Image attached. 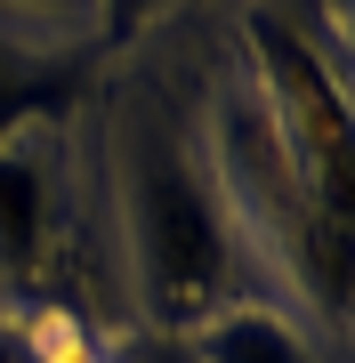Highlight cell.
<instances>
[{"label": "cell", "mask_w": 355, "mask_h": 363, "mask_svg": "<svg viewBox=\"0 0 355 363\" xmlns=\"http://www.w3.org/2000/svg\"><path fill=\"white\" fill-rule=\"evenodd\" d=\"M121 210H130V267L137 298L162 339L202 331L218 307L242 298V242L218 178L186 154L170 121H137L121 154Z\"/></svg>", "instance_id": "1"}, {"label": "cell", "mask_w": 355, "mask_h": 363, "mask_svg": "<svg viewBox=\"0 0 355 363\" xmlns=\"http://www.w3.org/2000/svg\"><path fill=\"white\" fill-rule=\"evenodd\" d=\"M226 210L235 218H250L275 242V259L291 267V283H299L307 298H315V315H331V323H347V283H355V218H339V210H323L315 194H307V178L291 169L283 138L266 130L259 105H235L226 113Z\"/></svg>", "instance_id": "2"}, {"label": "cell", "mask_w": 355, "mask_h": 363, "mask_svg": "<svg viewBox=\"0 0 355 363\" xmlns=\"http://www.w3.org/2000/svg\"><path fill=\"white\" fill-rule=\"evenodd\" d=\"M250 65H259V113L283 138L291 169L307 178V194L323 210L355 218V121H347V89L331 73V57L315 40H299L275 9H259L242 25Z\"/></svg>", "instance_id": "3"}, {"label": "cell", "mask_w": 355, "mask_h": 363, "mask_svg": "<svg viewBox=\"0 0 355 363\" xmlns=\"http://www.w3.org/2000/svg\"><path fill=\"white\" fill-rule=\"evenodd\" d=\"M49 234H57V202H49V162L33 138L0 145V291L25 298L49 267Z\"/></svg>", "instance_id": "4"}, {"label": "cell", "mask_w": 355, "mask_h": 363, "mask_svg": "<svg viewBox=\"0 0 355 363\" xmlns=\"http://www.w3.org/2000/svg\"><path fill=\"white\" fill-rule=\"evenodd\" d=\"M89 73H97V40L89 49H16V40H0V145L57 130L89 97Z\"/></svg>", "instance_id": "5"}, {"label": "cell", "mask_w": 355, "mask_h": 363, "mask_svg": "<svg viewBox=\"0 0 355 363\" xmlns=\"http://www.w3.org/2000/svg\"><path fill=\"white\" fill-rule=\"evenodd\" d=\"M186 355H194V363H323L315 347H307V331L291 323V315H275V307H250V298L218 307L202 331H186Z\"/></svg>", "instance_id": "6"}, {"label": "cell", "mask_w": 355, "mask_h": 363, "mask_svg": "<svg viewBox=\"0 0 355 363\" xmlns=\"http://www.w3.org/2000/svg\"><path fill=\"white\" fill-rule=\"evenodd\" d=\"M154 9H162V0H89V16H97V57H106V49H130Z\"/></svg>", "instance_id": "7"}, {"label": "cell", "mask_w": 355, "mask_h": 363, "mask_svg": "<svg viewBox=\"0 0 355 363\" xmlns=\"http://www.w3.org/2000/svg\"><path fill=\"white\" fill-rule=\"evenodd\" d=\"M0 363H40V355L25 347V331H16V323H9V315H0Z\"/></svg>", "instance_id": "8"}, {"label": "cell", "mask_w": 355, "mask_h": 363, "mask_svg": "<svg viewBox=\"0 0 355 363\" xmlns=\"http://www.w3.org/2000/svg\"><path fill=\"white\" fill-rule=\"evenodd\" d=\"M9 9H33V16H89V0H9Z\"/></svg>", "instance_id": "9"}, {"label": "cell", "mask_w": 355, "mask_h": 363, "mask_svg": "<svg viewBox=\"0 0 355 363\" xmlns=\"http://www.w3.org/2000/svg\"><path fill=\"white\" fill-rule=\"evenodd\" d=\"M137 363H194V355H186V339H154V347H145Z\"/></svg>", "instance_id": "10"}]
</instances>
